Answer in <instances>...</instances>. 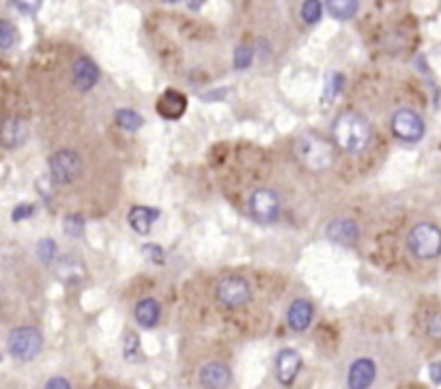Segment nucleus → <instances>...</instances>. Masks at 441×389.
<instances>
[{"instance_id":"nucleus-5","label":"nucleus","mask_w":441,"mask_h":389,"mask_svg":"<svg viewBox=\"0 0 441 389\" xmlns=\"http://www.w3.org/2000/svg\"><path fill=\"white\" fill-rule=\"evenodd\" d=\"M43 338L35 327H17L9 333V353L22 361H31L41 353Z\"/></svg>"},{"instance_id":"nucleus-30","label":"nucleus","mask_w":441,"mask_h":389,"mask_svg":"<svg viewBox=\"0 0 441 389\" xmlns=\"http://www.w3.org/2000/svg\"><path fill=\"white\" fill-rule=\"evenodd\" d=\"M43 0H13V5L24 13H35L41 7Z\"/></svg>"},{"instance_id":"nucleus-19","label":"nucleus","mask_w":441,"mask_h":389,"mask_svg":"<svg viewBox=\"0 0 441 389\" xmlns=\"http://www.w3.org/2000/svg\"><path fill=\"white\" fill-rule=\"evenodd\" d=\"M160 314H162V310L155 299H142L134 310V316L142 327H155L160 321Z\"/></svg>"},{"instance_id":"nucleus-11","label":"nucleus","mask_w":441,"mask_h":389,"mask_svg":"<svg viewBox=\"0 0 441 389\" xmlns=\"http://www.w3.org/2000/svg\"><path fill=\"white\" fill-rule=\"evenodd\" d=\"M97 80H100V67H97L91 59L82 56L73 63V84L80 91H91Z\"/></svg>"},{"instance_id":"nucleus-6","label":"nucleus","mask_w":441,"mask_h":389,"mask_svg":"<svg viewBox=\"0 0 441 389\" xmlns=\"http://www.w3.org/2000/svg\"><path fill=\"white\" fill-rule=\"evenodd\" d=\"M215 297L226 307H241L252 299V289L243 277L226 275L215 284Z\"/></svg>"},{"instance_id":"nucleus-34","label":"nucleus","mask_w":441,"mask_h":389,"mask_svg":"<svg viewBox=\"0 0 441 389\" xmlns=\"http://www.w3.org/2000/svg\"><path fill=\"white\" fill-rule=\"evenodd\" d=\"M45 387H69V381H65V379H52V381H47L45 383Z\"/></svg>"},{"instance_id":"nucleus-3","label":"nucleus","mask_w":441,"mask_h":389,"mask_svg":"<svg viewBox=\"0 0 441 389\" xmlns=\"http://www.w3.org/2000/svg\"><path fill=\"white\" fill-rule=\"evenodd\" d=\"M409 250L413 252V256L422 258V261L437 258L441 254V230L428 222L413 226L409 232Z\"/></svg>"},{"instance_id":"nucleus-31","label":"nucleus","mask_w":441,"mask_h":389,"mask_svg":"<svg viewBox=\"0 0 441 389\" xmlns=\"http://www.w3.org/2000/svg\"><path fill=\"white\" fill-rule=\"evenodd\" d=\"M142 252H144V256L149 258V261H153V263H162V261H164V250H162L160 245H144Z\"/></svg>"},{"instance_id":"nucleus-23","label":"nucleus","mask_w":441,"mask_h":389,"mask_svg":"<svg viewBox=\"0 0 441 389\" xmlns=\"http://www.w3.org/2000/svg\"><path fill=\"white\" fill-rule=\"evenodd\" d=\"M17 41V31L9 20H0V49H9Z\"/></svg>"},{"instance_id":"nucleus-8","label":"nucleus","mask_w":441,"mask_h":389,"mask_svg":"<svg viewBox=\"0 0 441 389\" xmlns=\"http://www.w3.org/2000/svg\"><path fill=\"white\" fill-rule=\"evenodd\" d=\"M250 213L258 222H274L280 215V196L274 190H256L250 196Z\"/></svg>"},{"instance_id":"nucleus-9","label":"nucleus","mask_w":441,"mask_h":389,"mask_svg":"<svg viewBox=\"0 0 441 389\" xmlns=\"http://www.w3.org/2000/svg\"><path fill=\"white\" fill-rule=\"evenodd\" d=\"M300 368H302V355L297 351L284 349V351L278 353V357H276V374H278V381L282 385H291L293 381H295Z\"/></svg>"},{"instance_id":"nucleus-2","label":"nucleus","mask_w":441,"mask_h":389,"mask_svg":"<svg viewBox=\"0 0 441 389\" xmlns=\"http://www.w3.org/2000/svg\"><path fill=\"white\" fill-rule=\"evenodd\" d=\"M295 155L310 170H325L336 160L334 144L318 134H304L295 144Z\"/></svg>"},{"instance_id":"nucleus-20","label":"nucleus","mask_w":441,"mask_h":389,"mask_svg":"<svg viewBox=\"0 0 441 389\" xmlns=\"http://www.w3.org/2000/svg\"><path fill=\"white\" fill-rule=\"evenodd\" d=\"M325 9L336 20H351L357 13L359 3L357 0H325Z\"/></svg>"},{"instance_id":"nucleus-36","label":"nucleus","mask_w":441,"mask_h":389,"mask_svg":"<svg viewBox=\"0 0 441 389\" xmlns=\"http://www.w3.org/2000/svg\"><path fill=\"white\" fill-rule=\"evenodd\" d=\"M170 3H177V0H170Z\"/></svg>"},{"instance_id":"nucleus-13","label":"nucleus","mask_w":441,"mask_h":389,"mask_svg":"<svg viewBox=\"0 0 441 389\" xmlns=\"http://www.w3.org/2000/svg\"><path fill=\"white\" fill-rule=\"evenodd\" d=\"M29 136V127L24 121L20 119H7L0 127V144L7 146V148H17L26 142Z\"/></svg>"},{"instance_id":"nucleus-15","label":"nucleus","mask_w":441,"mask_h":389,"mask_svg":"<svg viewBox=\"0 0 441 389\" xmlns=\"http://www.w3.org/2000/svg\"><path fill=\"white\" fill-rule=\"evenodd\" d=\"M377 366L373 359H357L349 370V387L353 389H364L375 381Z\"/></svg>"},{"instance_id":"nucleus-28","label":"nucleus","mask_w":441,"mask_h":389,"mask_svg":"<svg viewBox=\"0 0 441 389\" xmlns=\"http://www.w3.org/2000/svg\"><path fill=\"white\" fill-rule=\"evenodd\" d=\"M138 353H140V338L136 333H127L125 335V357L130 359V361H134L136 357H138Z\"/></svg>"},{"instance_id":"nucleus-14","label":"nucleus","mask_w":441,"mask_h":389,"mask_svg":"<svg viewBox=\"0 0 441 389\" xmlns=\"http://www.w3.org/2000/svg\"><path fill=\"white\" fill-rule=\"evenodd\" d=\"M185 108H187V99L179 91H166L157 101V112L168 121L181 119Z\"/></svg>"},{"instance_id":"nucleus-22","label":"nucleus","mask_w":441,"mask_h":389,"mask_svg":"<svg viewBox=\"0 0 441 389\" xmlns=\"http://www.w3.org/2000/svg\"><path fill=\"white\" fill-rule=\"evenodd\" d=\"M321 15H323L321 0H306V3L302 5V20L306 24H316L318 20H321Z\"/></svg>"},{"instance_id":"nucleus-1","label":"nucleus","mask_w":441,"mask_h":389,"mask_svg":"<svg viewBox=\"0 0 441 389\" xmlns=\"http://www.w3.org/2000/svg\"><path fill=\"white\" fill-rule=\"evenodd\" d=\"M334 142L347 153H359L371 142V125L357 112H342L334 123Z\"/></svg>"},{"instance_id":"nucleus-35","label":"nucleus","mask_w":441,"mask_h":389,"mask_svg":"<svg viewBox=\"0 0 441 389\" xmlns=\"http://www.w3.org/2000/svg\"><path fill=\"white\" fill-rule=\"evenodd\" d=\"M201 3H205V0H189V7H192V9H199Z\"/></svg>"},{"instance_id":"nucleus-32","label":"nucleus","mask_w":441,"mask_h":389,"mask_svg":"<svg viewBox=\"0 0 441 389\" xmlns=\"http://www.w3.org/2000/svg\"><path fill=\"white\" fill-rule=\"evenodd\" d=\"M35 213V206L33 204H20L17 209L13 211V222H22V220H26Z\"/></svg>"},{"instance_id":"nucleus-27","label":"nucleus","mask_w":441,"mask_h":389,"mask_svg":"<svg viewBox=\"0 0 441 389\" xmlns=\"http://www.w3.org/2000/svg\"><path fill=\"white\" fill-rule=\"evenodd\" d=\"M252 63V49L248 45H239L235 49V67L237 69H246Z\"/></svg>"},{"instance_id":"nucleus-26","label":"nucleus","mask_w":441,"mask_h":389,"mask_svg":"<svg viewBox=\"0 0 441 389\" xmlns=\"http://www.w3.org/2000/svg\"><path fill=\"white\" fill-rule=\"evenodd\" d=\"M37 254H39V258H41L43 263H52V261H54V256H56V243H54L52 239H43V241H39Z\"/></svg>"},{"instance_id":"nucleus-21","label":"nucleus","mask_w":441,"mask_h":389,"mask_svg":"<svg viewBox=\"0 0 441 389\" xmlns=\"http://www.w3.org/2000/svg\"><path fill=\"white\" fill-rule=\"evenodd\" d=\"M116 123L123 127V129H130V132H136L138 127H142V116L134 110H116Z\"/></svg>"},{"instance_id":"nucleus-4","label":"nucleus","mask_w":441,"mask_h":389,"mask_svg":"<svg viewBox=\"0 0 441 389\" xmlns=\"http://www.w3.org/2000/svg\"><path fill=\"white\" fill-rule=\"evenodd\" d=\"M82 172V160L76 151L61 148L50 158V176L56 185H69Z\"/></svg>"},{"instance_id":"nucleus-29","label":"nucleus","mask_w":441,"mask_h":389,"mask_svg":"<svg viewBox=\"0 0 441 389\" xmlns=\"http://www.w3.org/2000/svg\"><path fill=\"white\" fill-rule=\"evenodd\" d=\"M426 331H428V335H431V338H435V340H441V312H439V314H433V316L428 319Z\"/></svg>"},{"instance_id":"nucleus-17","label":"nucleus","mask_w":441,"mask_h":389,"mask_svg":"<svg viewBox=\"0 0 441 389\" xmlns=\"http://www.w3.org/2000/svg\"><path fill=\"white\" fill-rule=\"evenodd\" d=\"M155 218H157V211L149 209V206H134L127 220H130V226L136 232H140V235H149Z\"/></svg>"},{"instance_id":"nucleus-16","label":"nucleus","mask_w":441,"mask_h":389,"mask_svg":"<svg viewBox=\"0 0 441 389\" xmlns=\"http://www.w3.org/2000/svg\"><path fill=\"white\" fill-rule=\"evenodd\" d=\"M199 381L203 387H226L231 383V370L226 364H219V361H211V364L201 368Z\"/></svg>"},{"instance_id":"nucleus-18","label":"nucleus","mask_w":441,"mask_h":389,"mask_svg":"<svg viewBox=\"0 0 441 389\" xmlns=\"http://www.w3.org/2000/svg\"><path fill=\"white\" fill-rule=\"evenodd\" d=\"M56 275L65 282V284H76L86 275V267L84 263H80L78 258H63L56 267Z\"/></svg>"},{"instance_id":"nucleus-10","label":"nucleus","mask_w":441,"mask_h":389,"mask_svg":"<svg viewBox=\"0 0 441 389\" xmlns=\"http://www.w3.org/2000/svg\"><path fill=\"white\" fill-rule=\"evenodd\" d=\"M327 237L338 243V245H345V247H351L355 245L357 237H359V230H357V224L353 220H347V218H338L334 222H330L327 226Z\"/></svg>"},{"instance_id":"nucleus-24","label":"nucleus","mask_w":441,"mask_h":389,"mask_svg":"<svg viewBox=\"0 0 441 389\" xmlns=\"http://www.w3.org/2000/svg\"><path fill=\"white\" fill-rule=\"evenodd\" d=\"M342 84H345V77L342 73H330L327 80H325V91H323V101H334L336 95L342 91Z\"/></svg>"},{"instance_id":"nucleus-7","label":"nucleus","mask_w":441,"mask_h":389,"mask_svg":"<svg viewBox=\"0 0 441 389\" xmlns=\"http://www.w3.org/2000/svg\"><path fill=\"white\" fill-rule=\"evenodd\" d=\"M392 132L405 142H418L424 136V121L415 110L403 108L392 119Z\"/></svg>"},{"instance_id":"nucleus-12","label":"nucleus","mask_w":441,"mask_h":389,"mask_svg":"<svg viewBox=\"0 0 441 389\" xmlns=\"http://www.w3.org/2000/svg\"><path fill=\"white\" fill-rule=\"evenodd\" d=\"M312 316H314V307L310 301L306 299H297L293 301L288 312H286V323L293 331H306L312 323Z\"/></svg>"},{"instance_id":"nucleus-33","label":"nucleus","mask_w":441,"mask_h":389,"mask_svg":"<svg viewBox=\"0 0 441 389\" xmlns=\"http://www.w3.org/2000/svg\"><path fill=\"white\" fill-rule=\"evenodd\" d=\"M428 372H431L433 383H441V364H431L428 366Z\"/></svg>"},{"instance_id":"nucleus-25","label":"nucleus","mask_w":441,"mask_h":389,"mask_svg":"<svg viewBox=\"0 0 441 389\" xmlns=\"http://www.w3.org/2000/svg\"><path fill=\"white\" fill-rule=\"evenodd\" d=\"M63 228H65V232L69 237L78 239V237H82V232H84V220L80 215H67Z\"/></svg>"}]
</instances>
